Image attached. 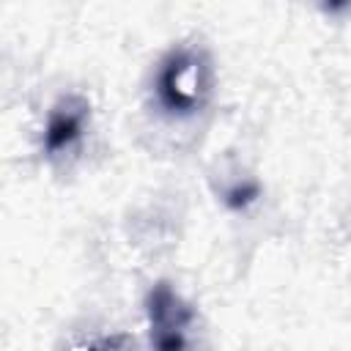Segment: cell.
I'll use <instances>...</instances> for the list:
<instances>
[{"instance_id":"cell-1","label":"cell","mask_w":351,"mask_h":351,"mask_svg":"<svg viewBox=\"0 0 351 351\" xmlns=\"http://www.w3.org/2000/svg\"><path fill=\"white\" fill-rule=\"evenodd\" d=\"M145 313H148L154 351H189L186 326L192 324L195 313L167 282H156L148 291Z\"/></svg>"},{"instance_id":"cell-2","label":"cell","mask_w":351,"mask_h":351,"mask_svg":"<svg viewBox=\"0 0 351 351\" xmlns=\"http://www.w3.org/2000/svg\"><path fill=\"white\" fill-rule=\"evenodd\" d=\"M156 93H159V101L170 112H192L195 107H200L203 93H206L203 63L186 49L173 52L159 69Z\"/></svg>"},{"instance_id":"cell-3","label":"cell","mask_w":351,"mask_h":351,"mask_svg":"<svg viewBox=\"0 0 351 351\" xmlns=\"http://www.w3.org/2000/svg\"><path fill=\"white\" fill-rule=\"evenodd\" d=\"M85 115H88V104L77 96H69L63 104H58L49 112V121L44 129V151L58 154L63 148H71L82 134Z\"/></svg>"},{"instance_id":"cell-4","label":"cell","mask_w":351,"mask_h":351,"mask_svg":"<svg viewBox=\"0 0 351 351\" xmlns=\"http://www.w3.org/2000/svg\"><path fill=\"white\" fill-rule=\"evenodd\" d=\"M252 197H258V186L255 184H247V186H236L228 192V206L239 208V206H247Z\"/></svg>"},{"instance_id":"cell-5","label":"cell","mask_w":351,"mask_h":351,"mask_svg":"<svg viewBox=\"0 0 351 351\" xmlns=\"http://www.w3.org/2000/svg\"><path fill=\"white\" fill-rule=\"evenodd\" d=\"M85 351H104V348H96V346H90V348H85Z\"/></svg>"}]
</instances>
